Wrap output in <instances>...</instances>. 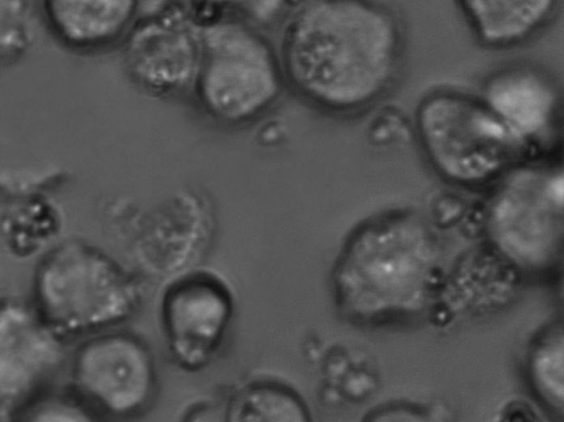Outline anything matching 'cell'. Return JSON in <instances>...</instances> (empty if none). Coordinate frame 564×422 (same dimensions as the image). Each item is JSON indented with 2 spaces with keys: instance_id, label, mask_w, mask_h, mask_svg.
Segmentation results:
<instances>
[{
  "instance_id": "cell-17",
  "label": "cell",
  "mask_w": 564,
  "mask_h": 422,
  "mask_svg": "<svg viewBox=\"0 0 564 422\" xmlns=\"http://www.w3.org/2000/svg\"><path fill=\"white\" fill-rule=\"evenodd\" d=\"M59 226L54 208L33 199L2 215V241L15 258H29L54 239Z\"/></svg>"
},
{
  "instance_id": "cell-6",
  "label": "cell",
  "mask_w": 564,
  "mask_h": 422,
  "mask_svg": "<svg viewBox=\"0 0 564 422\" xmlns=\"http://www.w3.org/2000/svg\"><path fill=\"white\" fill-rule=\"evenodd\" d=\"M487 242L521 274L564 262V169L528 166L505 175L485 209Z\"/></svg>"
},
{
  "instance_id": "cell-15",
  "label": "cell",
  "mask_w": 564,
  "mask_h": 422,
  "mask_svg": "<svg viewBox=\"0 0 564 422\" xmlns=\"http://www.w3.org/2000/svg\"><path fill=\"white\" fill-rule=\"evenodd\" d=\"M524 371L542 407L564 419V318L549 323L532 338Z\"/></svg>"
},
{
  "instance_id": "cell-11",
  "label": "cell",
  "mask_w": 564,
  "mask_h": 422,
  "mask_svg": "<svg viewBox=\"0 0 564 422\" xmlns=\"http://www.w3.org/2000/svg\"><path fill=\"white\" fill-rule=\"evenodd\" d=\"M482 99L520 150L546 140L556 122L558 106L552 84L528 68L496 74L487 83Z\"/></svg>"
},
{
  "instance_id": "cell-12",
  "label": "cell",
  "mask_w": 564,
  "mask_h": 422,
  "mask_svg": "<svg viewBox=\"0 0 564 422\" xmlns=\"http://www.w3.org/2000/svg\"><path fill=\"white\" fill-rule=\"evenodd\" d=\"M140 0H42L44 19L64 45L94 51L123 39L137 21Z\"/></svg>"
},
{
  "instance_id": "cell-20",
  "label": "cell",
  "mask_w": 564,
  "mask_h": 422,
  "mask_svg": "<svg viewBox=\"0 0 564 422\" xmlns=\"http://www.w3.org/2000/svg\"><path fill=\"white\" fill-rule=\"evenodd\" d=\"M561 269H562V281H561V283H562V291H563V294H564V262L561 266Z\"/></svg>"
},
{
  "instance_id": "cell-10",
  "label": "cell",
  "mask_w": 564,
  "mask_h": 422,
  "mask_svg": "<svg viewBox=\"0 0 564 422\" xmlns=\"http://www.w3.org/2000/svg\"><path fill=\"white\" fill-rule=\"evenodd\" d=\"M62 342L33 307L9 301L0 316L1 414H15L62 360Z\"/></svg>"
},
{
  "instance_id": "cell-4",
  "label": "cell",
  "mask_w": 564,
  "mask_h": 422,
  "mask_svg": "<svg viewBox=\"0 0 564 422\" xmlns=\"http://www.w3.org/2000/svg\"><path fill=\"white\" fill-rule=\"evenodd\" d=\"M284 82L280 55L260 28L236 19L203 20L192 89L210 118L228 126L253 121L278 101Z\"/></svg>"
},
{
  "instance_id": "cell-7",
  "label": "cell",
  "mask_w": 564,
  "mask_h": 422,
  "mask_svg": "<svg viewBox=\"0 0 564 422\" xmlns=\"http://www.w3.org/2000/svg\"><path fill=\"white\" fill-rule=\"evenodd\" d=\"M156 372L151 350L122 332L90 337L72 363V391L91 415L131 416L153 397Z\"/></svg>"
},
{
  "instance_id": "cell-13",
  "label": "cell",
  "mask_w": 564,
  "mask_h": 422,
  "mask_svg": "<svg viewBox=\"0 0 564 422\" xmlns=\"http://www.w3.org/2000/svg\"><path fill=\"white\" fill-rule=\"evenodd\" d=\"M212 238L209 215L167 214V217L159 216L141 228L134 242L135 256L148 272L171 275L202 259Z\"/></svg>"
},
{
  "instance_id": "cell-14",
  "label": "cell",
  "mask_w": 564,
  "mask_h": 422,
  "mask_svg": "<svg viewBox=\"0 0 564 422\" xmlns=\"http://www.w3.org/2000/svg\"><path fill=\"white\" fill-rule=\"evenodd\" d=\"M475 37L485 46L521 44L554 17L560 0H454Z\"/></svg>"
},
{
  "instance_id": "cell-19",
  "label": "cell",
  "mask_w": 564,
  "mask_h": 422,
  "mask_svg": "<svg viewBox=\"0 0 564 422\" xmlns=\"http://www.w3.org/2000/svg\"><path fill=\"white\" fill-rule=\"evenodd\" d=\"M30 23L28 0H1L2 51L9 47V55L26 42Z\"/></svg>"
},
{
  "instance_id": "cell-8",
  "label": "cell",
  "mask_w": 564,
  "mask_h": 422,
  "mask_svg": "<svg viewBox=\"0 0 564 422\" xmlns=\"http://www.w3.org/2000/svg\"><path fill=\"white\" fill-rule=\"evenodd\" d=\"M234 314L227 284L206 270L178 274L160 300L159 315L167 351L183 370L206 368L217 355Z\"/></svg>"
},
{
  "instance_id": "cell-16",
  "label": "cell",
  "mask_w": 564,
  "mask_h": 422,
  "mask_svg": "<svg viewBox=\"0 0 564 422\" xmlns=\"http://www.w3.org/2000/svg\"><path fill=\"white\" fill-rule=\"evenodd\" d=\"M308 415L294 391L273 382H253L230 398L229 421H305Z\"/></svg>"
},
{
  "instance_id": "cell-1",
  "label": "cell",
  "mask_w": 564,
  "mask_h": 422,
  "mask_svg": "<svg viewBox=\"0 0 564 422\" xmlns=\"http://www.w3.org/2000/svg\"><path fill=\"white\" fill-rule=\"evenodd\" d=\"M280 59L306 102L354 113L379 101L402 63L403 29L380 0H302L286 14Z\"/></svg>"
},
{
  "instance_id": "cell-3",
  "label": "cell",
  "mask_w": 564,
  "mask_h": 422,
  "mask_svg": "<svg viewBox=\"0 0 564 422\" xmlns=\"http://www.w3.org/2000/svg\"><path fill=\"white\" fill-rule=\"evenodd\" d=\"M141 301L142 290L132 273L83 241L59 244L34 271L32 307L62 342L124 322Z\"/></svg>"
},
{
  "instance_id": "cell-2",
  "label": "cell",
  "mask_w": 564,
  "mask_h": 422,
  "mask_svg": "<svg viewBox=\"0 0 564 422\" xmlns=\"http://www.w3.org/2000/svg\"><path fill=\"white\" fill-rule=\"evenodd\" d=\"M431 228L410 212L373 217L355 230L334 273L336 303L361 325H386L420 314L431 299L438 269Z\"/></svg>"
},
{
  "instance_id": "cell-9",
  "label": "cell",
  "mask_w": 564,
  "mask_h": 422,
  "mask_svg": "<svg viewBox=\"0 0 564 422\" xmlns=\"http://www.w3.org/2000/svg\"><path fill=\"white\" fill-rule=\"evenodd\" d=\"M203 19L187 6H169L137 20L124 36L130 77L155 96L192 88L198 68Z\"/></svg>"
},
{
  "instance_id": "cell-5",
  "label": "cell",
  "mask_w": 564,
  "mask_h": 422,
  "mask_svg": "<svg viewBox=\"0 0 564 422\" xmlns=\"http://www.w3.org/2000/svg\"><path fill=\"white\" fill-rule=\"evenodd\" d=\"M415 138L427 164L445 181L477 187L505 175L519 151L514 139L484 99L436 90L417 102Z\"/></svg>"
},
{
  "instance_id": "cell-18",
  "label": "cell",
  "mask_w": 564,
  "mask_h": 422,
  "mask_svg": "<svg viewBox=\"0 0 564 422\" xmlns=\"http://www.w3.org/2000/svg\"><path fill=\"white\" fill-rule=\"evenodd\" d=\"M200 19H236L258 28L286 15L294 0H183Z\"/></svg>"
}]
</instances>
